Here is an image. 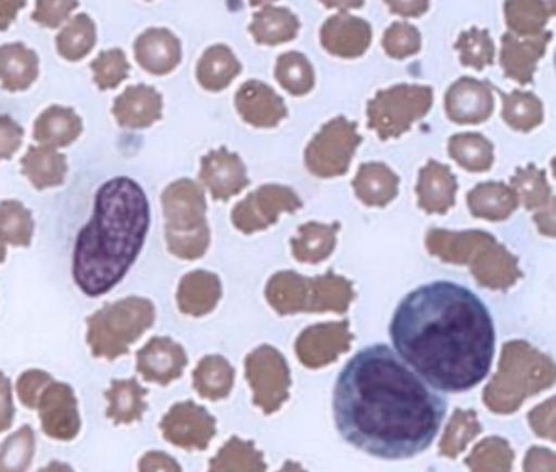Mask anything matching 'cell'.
I'll return each instance as SVG.
<instances>
[{
    "label": "cell",
    "instance_id": "obj_22",
    "mask_svg": "<svg viewBox=\"0 0 556 472\" xmlns=\"http://www.w3.org/2000/svg\"><path fill=\"white\" fill-rule=\"evenodd\" d=\"M83 129V119L73 107L54 104L45 110L35 120L34 137L41 145L63 149L76 142Z\"/></svg>",
    "mask_w": 556,
    "mask_h": 472
},
{
    "label": "cell",
    "instance_id": "obj_15",
    "mask_svg": "<svg viewBox=\"0 0 556 472\" xmlns=\"http://www.w3.org/2000/svg\"><path fill=\"white\" fill-rule=\"evenodd\" d=\"M164 100L151 85H131L113 103V116L125 129H148L162 119Z\"/></svg>",
    "mask_w": 556,
    "mask_h": 472
},
{
    "label": "cell",
    "instance_id": "obj_52",
    "mask_svg": "<svg viewBox=\"0 0 556 472\" xmlns=\"http://www.w3.org/2000/svg\"><path fill=\"white\" fill-rule=\"evenodd\" d=\"M543 2H545L546 5L549 7V9L555 10L556 12V0H543Z\"/></svg>",
    "mask_w": 556,
    "mask_h": 472
},
{
    "label": "cell",
    "instance_id": "obj_44",
    "mask_svg": "<svg viewBox=\"0 0 556 472\" xmlns=\"http://www.w3.org/2000/svg\"><path fill=\"white\" fill-rule=\"evenodd\" d=\"M148 391L141 390L136 381H113L112 391L109 393L112 399V413L122 417L139 416L142 409L141 397Z\"/></svg>",
    "mask_w": 556,
    "mask_h": 472
},
{
    "label": "cell",
    "instance_id": "obj_21",
    "mask_svg": "<svg viewBox=\"0 0 556 472\" xmlns=\"http://www.w3.org/2000/svg\"><path fill=\"white\" fill-rule=\"evenodd\" d=\"M187 365V355L180 345L170 339L155 337L139 352V371L149 381L167 384L180 377Z\"/></svg>",
    "mask_w": 556,
    "mask_h": 472
},
{
    "label": "cell",
    "instance_id": "obj_9",
    "mask_svg": "<svg viewBox=\"0 0 556 472\" xmlns=\"http://www.w3.org/2000/svg\"><path fill=\"white\" fill-rule=\"evenodd\" d=\"M247 373L255 391V403L266 412L278 409L288 397L289 371L285 358L275 348H258L247 358Z\"/></svg>",
    "mask_w": 556,
    "mask_h": 472
},
{
    "label": "cell",
    "instance_id": "obj_19",
    "mask_svg": "<svg viewBox=\"0 0 556 472\" xmlns=\"http://www.w3.org/2000/svg\"><path fill=\"white\" fill-rule=\"evenodd\" d=\"M416 194L426 214H445L455 204L457 179L448 166L429 160L419 171Z\"/></svg>",
    "mask_w": 556,
    "mask_h": 472
},
{
    "label": "cell",
    "instance_id": "obj_34",
    "mask_svg": "<svg viewBox=\"0 0 556 472\" xmlns=\"http://www.w3.org/2000/svg\"><path fill=\"white\" fill-rule=\"evenodd\" d=\"M308 279L295 272H279L266 286V298L281 315L305 311Z\"/></svg>",
    "mask_w": 556,
    "mask_h": 472
},
{
    "label": "cell",
    "instance_id": "obj_42",
    "mask_svg": "<svg viewBox=\"0 0 556 472\" xmlns=\"http://www.w3.org/2000/svg\"><path fill=\"white\" fill-rule=\"evenodd\" d=\"M90 68L93 72V81L100 90H115L129 77L128 58L122 49L113 48L102 51L93 59Z\"/></svg>",
    "mask_w": 556,
    "mask_h": 472
},
{
    "label": "cell",
    "instance_id": "obj_10",
    "mask_svg": "<svg viewBox=\"0 0 556 472\" xmlns=\"http://www.w3.org/2000/svg\"><path fill=\"white\" fill-rule=\"evenodd\" d=\"M445 113L455 124H481L493 114V88L473 77H460L445 93Z\"/></svg>",
    "mask_w": 556,
    "mask_h": 472
},
{
    "label": "cell",
    "instance_id": "obj_30",
    "mask_svg": "<svg viewBox=\"0 0 556 472\" xmlns=\"http://www.w3.org/2000/svg\"><path fill=\"white\" fill-rule=\"evenodd\" d=\"M353 283L344 277L328 272L321 277L308 279L307 303L305 311H346L353 302Z\"/></svg>",
    "mask_w": 556,
    "mask_h": 472
},
{
    "label": "cell",
    "instance_id": "obj_16",
    "mask_svg": "<svg viewBox=\"0 0 556 472\" xmlns=\"http://www.w3.org/2000/svg\"><path fill=\"white\" fill-rule=\"evenodd\" d=\"M468 264L475 280L486 289H509L520 277L516 257L493 237L478 247Z\"/></svg>",
    "mask_w": 556,
    "mask_h": 472
},
{
    "label": "cell",
    "instance_id": "obj_13",
    "mask_svg": "<svg viewBox=\"0 0 556 472\" xmlns=\"http://www.w3.org/2000/svg\"><path fill=\"white\" fill-rule=\"evenodd\" d=\"M372 41V28L366 20L350 13L330 16L320 29L325 51L341 59L361 58Z\"/></svg>",
    "mask_w": 556,
    "mask_h": 472
},
{
    "label": "cell",
    "instance_id": "obj_47",
    "mask_svg": "<svg viewBox=\"0 0 556 472\" xmlns=\"http://www.w3.org/2000/svg\"><path fill=\"white\" fill-rule=\"evenodd\" d=\"M390 12L403 18H419L429 9V0H383Z\"/></svg>",
    "mask_w": 556,
    "mask_h": 472
},
{
    "label": "cell",
    "instance_id": "obj_23",
    "mask_svg": "<svg viewBox=\"0 0 556 472\" xmlns=\"http://www.w3.org/2000/svg\"><path fill=\"white\" fill-rule=\"evenodd\" d=\"M223 285L216 273L193 270L180 280L177 302L181 311L191 316H203L213 311L219 302Z\"/></svg>",
    "mask_w": 556,
    "mask_h": 472
},
{
    "label": "cell",
    "instance_id": "obj_48",
    "mask_svg": "<svg viewBox=\"0 0 556 472\" xmlns=\"http://www.w3.org/2000/svg\"><path fill=\"white\" fill-rule=\"evenodd\" d=\"M25 5H27V0H0V31L9 29Z\"/></svg>",
    "mask_w": 556,
    "mask_h": 472
},
{
    "label": "cell",
    "instance_id": "obj_25",
    "mask_svg": "<svg viewBox=\"0 0 556 472\" xmlns=\"http://www.w3.org/2000/svg\"><path fill=\"white\" fill-rule=\"evenodd\" d=\"M400 179L383 163H364L354 178L357 199L370 207H383L399 194Z\"/></svg>",
    "mask_w": 556,
    "mask_h": 472
},
{
    "label": "cell",
    "instance_id": "obj_8",
    "mask_svg": "<svg viewBox=\"0 0 556 472\" xmlns=\"http://www.w3.org/2000/svg\"><path fill=\"white\" fill-rule=\"evenodd\" d=\"M301 207V199L291 188L266 184L233 207L232 221L237 230L255 233L275 225L282 212H298Z\"/></svg>",
    "mask_w": 556,
    "mask_h": 472
},
{
    "label": "cell",
    "instance_id": "obj_7",
    "mask_svg": "<svg viewBox=\"0 0 556 472\" xmlns=\"http://www.w3.org/2000/svg\"><path fill=\"white\" fill-rule=\"evenodd\" d=\"M361 142L363 137L357 133L356 123L343 116L334 117L308 143L305 166L320 178L343 176Z\"/></svg>",
    "mask_w": 556,
    "mask_h": 472
},
{
    "label": "cell",
    "instance_id": "obj_17",
    "mask_svg": "<svg viewBox=\"0 0 556 472\" xmlns=\"http://www.w3.org/2000/svg\"><path fill=\"white\" fill-rule=\"evenodd\" d=\"M135 58L149 74H170L181 62L180 39L167 28L146 29L136 39Z\"/></svg>",
    "mask_w": 556,
    "mask_h": 472
},
{
    "label": "cell",
    "instance_id": "obj_33",
    "mask_svg": "<svg viewBox=\"0 0 556 472\" xmlns=\"http://www.w3.org/2000/svg\"><path fill=\"white\" fill-rule=\"evenodd\" d=\"M448 155L467 171L484 173L493 166L494 146L481 133H455L448 139Z\"/></svg>",
    "mask_w": 556,
    "mask_h": 472
},
{
    "label": "cell",
    "instance_id": "obj_1",
    "mask_svg": "<svg viewBox=\"0 0 556 472\" xmlns=\"http://www.w3.org/2000/svg\"><path fill=\"white\" fill-rule=\"evenodd\" d=\"M334 423L344 442L380 459H409L438 438L447 400L389 345L357 352L338 374Z\"/></svg>",
    "mask_w": 556,
    "mask_h": 472
},
{
    "label": "cell",
    "instance_id": "obj_50",
    "mask_svg": "<svg viewBox=\"0 0 556 472\" xmlns=\"http://www.w3.org/2000/svg\"><path fill=\"white\" fill-rule=\"evenodd\" d=\"M249 2L252 7H268L275 3L276 0H249Z\"/></svg>",
    "mask_w": 556,
    "mask_h": 472
},
{
    "label": "cell",
    "instance_id": "obj_3",
    "mask_svg": "<svg viewBox=\"0 0 556 472\" xmlns=\"http://www.w3.org/2000/svg\"><path fill=\"white\" fill-rule=\"evenodd\" d=\"M151 225L144 189L128 176L103 182L93 214L77 233L73 276L89 296L115 289L138 259Z\"/></svg>",
    "mask_w": 556,
    "mask_h": 472
},
{
    "label": "cell",
    "instance_id": "obj_27",
    "mask_svg": "<svg viewBox=\"0 0 556 472\" xmlns=\"http://www.w3.org/2000/svg\"><path fill=\"white\" fill-rule=\"evenodd\" d=\"M484 231L431 230L426 237L429 253L451 264H468L481 244L490 240Z\"/></svg>",
    "mask_w": 556,
    "mask_h": 472
},
{
    "label": "cell",
    "instance_id": "obj_29",
    "mask_svg": "<svg viewBox=\"0 0 556 472\" xmlns=\"http://www.w3.org/2000/svg\"><path fill=\"white\" fill-rule=\"evenodd\" d=\"M249 29L258 44L278 46L292 41L299 35L301 22L291 10L268 5L253 15Z\"/></svg>",
    "mask_w": 556,
    "mask_h": 472
},
{
    "label": "cell",
    "instance_id": "obj_31",
    "mask_svg": "<svg viewBox=\"0 0 556 472\" xmlns=\"http://www.w3.org/2000/svg\"><path fill=\"white\" fill-rule=\"evenodd\" d=\"M340 224L324 225L318 221L299 227L298 234L292 238V256L301 263L318 264L327 259L337 246V233Z\"/></svg>",
    "mask_w": 556,
    "mask_h": 472
},
{
    "label": "cell",
    "instance_id": "obj_46",
    "mask_svg": "<svg viewBox=\"0 0 556 472\" xmlns=\"http://www.w3.org/2000/svg\"><path fill=\"white\" fill-rule=\"evenodd\" d=\"M25 130L14 117L0 114V160H11L21 150Z\"/></svg>",
    "mask_w": 556,
    "mask_h": 472
},
{
    "label": "cell",
    "instance_id": "obj_4",
    "mask_svg": "<svg viewBox=\"0 0 556 472\" xmlns=\"http://www.w3.org/2000/svg\"><path fill=\"white\" fill-rule=\"evenodd\" d=\"M165 240L168 251L180 259H200L211 243L206 197L193 179H177L162 192Z\"/></svg>",
    "mask_w": 556,
    "mask_h": 472
},
{
    "label": "cell",
    "instance_id": "obj_40",
    "mask_svg": "<svg viewBox=\"0 0 556 472\" xmlns=\"http://www.w3.org/2000/svg\"><path fill=\"white\" fill-rule=\"evenodd\" d=\"M233 370L224 358L207 357L194 371V386L201 396L217 399L227 396L232 386Z\"/></svg>",
    "mask_w": 556,
    "mask_h": 472
},
{
    "label": "cell",
    "instance_id": "obj_32",
    "mask_svg": "<svg viewBox=\"0 0 556 472\" xmlns=\"http://www.w3.org/2000/svg\"><path fill=\"white\" fill-rule=\"evenodd\" d=\"M543 0H506L504 20L509 33L516 36H535L545 31L549 18L555 15Z\"/></svg>",
    "mask_w": 556,
    "mask_h": 472
},
{
    "label": "cell",
    "instance_id": "obj_38",
    "mask_svg": "<svg viewBox=\"0 0 556 472\" xmlns=\"http://www.w3.org/2000/svg\"><path fill=\"white\" fill-rule=\"evenodd\" d=\"M275 75L278 84L294 97H304L315 85V72L311 61L298 51L279 55Z\"/></svg>",
    "mask_w": 556,
    "mask_h": 472
},
{
    "label": "cell",
    "instance_id": "obj_43",
    "mask_svg": "<svg viewBox=\"0 0 556 472\" xmlns=\"http://www.w3.org/2000/svg\"><path fill=\"white\" fill-rule=\"evenodd\" d=\"M382 48L389 58H412L421 51V33L409 23H392L383 33Z\"/></svg>",
    "mask_w": 556,
    "mask_h": 472
},
{
    "label": "cell",
    "instance_id": "obj_5",
    "mask_svg": "<svg viewBox=\"0 0 556 472\" xmlns=\"http://www.w3.org/2000/svg\"><path fill=\"white\" fill-rule=\"evenodd\" d=\"M154 318V305L142 296H128L103 306L89 318V344L93 354L109 358L122 355L129 342L151 328Z\"/></svg>",
    "mask_w": 556,
    "mask_h": 472
},
{
    "label": "cell",
    "instance_id": "obj_18",
    "mask_svg": "<svg viewBox=\"0 0 556 472\" xmlns=\"http://www.w3.org/2000/svg\"><path fill=\"white\" fill-rule=\"evenodd\" d=\"M350 339L346 322L314 326L299 339V357L308 367L318 368L346 350L350 347Z\"/></svg>",
    "mask_w": 556,
    "mask_h": 472
},
{
    "label": "cell",
    "instance_id": "obj_28",
    "mask_svg": "<svg viewBox=\"0 0 556 472\" xmlns=\"http://www.w3.org/2000/svg\"><path fill=\"white\" fill-rule=\"evenodd\" d=\"M242 72V64L226 44L211 46L197 65L198 84L207 91H223Z\"/></svg>",
    "mask_w": 556,
    "mask_h": 472
},
{
    "label": "cell",
    "instance_id": "obj_6",
    "mask_svg": "<svg viewBox=\"0 0 556 472\" xmlns=\"http://www.w3.org/2000/svg\"><path fill=\"white\" fill-rule=\"evenodd\" d=\"M434 93L426 85L402 84L380 90L367 104V126L382 140L403 136L431 110Z\"/></svg>",
    "mask_w": 556,
    "mask_h": 472
},
{
    "label": "cell",
    "instance_id": "obj_41",
    "mask_svg": "<svg viewBox=\"0 0 556 472\" xmlns=\"http://www.w3.org/2000/svg\"><path fill=\"white\" fill-rule=\"evenodd\" d=\"M455 51L460 55L465 67L483 71L494 61V42L488 29L470 28L458 36Z\"/></svg>",
    "mask_w": 556,
    "mask_h": 472
},
{
    "label": "cell",
    "instance_id": "obj_20",
    "mask_svg": "<svg viewBox=\"0 0 556 472\" xmlns=\"http://www.w3.org/2000/svg\"><path fill=\"white\" fill-rule=\"evenodd\" d=\"M40 75V58L24 42L0 46V87L17 93L25 91Z\"/></svg>",
    "mask_w": 556,
    "mask_h": 472
},
{
    "label": "cell",
    "instance_id": "obj_14",
    "mask_svg": "<svg viewBox=\"0 0 556 472\" xmlns=\"http://www.w3.org/2000/svg\"><path fill=\"white\" fill-rule=\"evenodd\" d=\"M236 107L245 123L263 129L278 126L288 116L285 100L260 80H249L239 88Z\"/></svg>",
    "mask_w": 556,
    "mask_h": 472
},
{
    "label": "cell",
    "instance_id": "obj_39",
    "mask_svg": "<svg viewBox=\"0 0 556 472\" xmlns=\"http://www.w3.org/2000/svg\"><path fill=\"white\" fill-rule=\"evenodd\" d=\"M510 188L516 191L517 197L522 199L529 211H542L552 204V189L546 181L545 173L535 165L519 168L510 179Z\"/></svg>",
    "mask_w": 556,
    "mask_h": 472
},
{
    "label": "cell",
    "instance_id": "obj_11",
    "mask_svg": "<svg viewBox=\"0 0 556 472\" xmlns=\"http://www.w3.org/2000/svg\"><path fill=\"white\" fill-rule=\"evenodd\" d=\"M200 179L216 201H227L250 184L242 158L226 146L211 150L203 156Z\"/></svg>",
    "mask_w": 556,
    "mask_h": 472
},
{
    "label": "cell",
    "instance_id": "obj_24",
    "mask_svg": "<svg viewBox=\"0 0 556 472\" xmlns=\"http://www.w3.org/2000/svg\"><path fill=\"white\" fill-rule=\"evenodd\" d=\"M22 173L38 189L58 188L67 176V160L53 146L31 145L22 158Z\"/></svg>",
    "mask_w": 556,
    "mask_h": 472
},
{
    "label": "cell",
    "instance_id": "obj_36",
    "mask_svg": "<svg viewBox=\"0 0 556 472\" xmlns=\"http://www.w3.org/2000/svg\"><path fill=\"white\" fill-rule=\"evenodd\" d=\"M501 116L510 129L529 132L543 123L542 101L530 91L514 90L510 93H501Z\"/></svg>",
    "mask_w": 556,
    "mask_h": 472
},
{
    "label": "cell",
    "instance_id": "obj_49",
    "mask_svg": "<svg viewBox=\"0 0 556 472\" xmlns=\"http://www.w3.org/2000/svg\"><path fill=\"white\" fill-rule=\"evenodd\" d=\"M327 9L354 10L361 9L366 0H320Z\"/></svg>",
    "mask_w": 556,
    "mask_h": 472
},
{
    "label": "cell",
    "instance_id": "obj_45",
    "mask_svg": "<svg viewBox=\"0 0 556 472\" xmlns=\"http://www.w3.org/2000/svg\"><path fill=\"white\" fill-rule=\"evenodd\" d=\"M79 7L77 0H37L31 18L45 28H58Z\"/></svg>",
    "mask_w": 556,
    "mask_h": 472
},
{
    "label": "cell",
    "instance_id": "obj_51",
    "mask_svg": "<svg viewBox=\"0 0 556 472\" xmlns=\"http://www.w3.org/2000/svg\"><path fill=\"white\" fill-rule=\"evenodd\" d=\"M5 257H8V247L4 241L0 240V264L4 263Z\"/></svg>",
    "mask_w": 556,
    "mask_h": 472
},
{
    "label": "cell",
    "instance_id": "obj_12",
    "mask_svg": "<svg viewBox=\"0 0 556 472\" xmlns=\"http://www.w3.org/2000/svg\"><path fill=\"white\" fill-rule=\"evenodd\" d=\"M552 31L535 36H516L507 31L501 38L500 62L504 75L520 85L532 81L536 64L545 55Z\"/></svg>",
    "mask_w": 556,
    "mask_h": 472
},
{
    "label": "cell",
    "instance_id": "obj_2",
    "mask_svg": "<svg viewBox=\"0 0 556 472\" xmlns=\"http://www.w3.org/2000/svg\"><path fill=\"white\" fill-rule=\"evenodd\" d=\"M390 337L396 355L444 393L473 390L493 363L490 309L470 289L447 280L409 292L393 315Z\"/></svg>",
    "mask_w": 556,
    "mask_h": 472
},
{
    "label": "cell",
    "instance_id": "obj_37",
    "mask_svg": "<svg viewBox=\"0 0 556 472\" xmlns=\"http://www.w3.org/2000/svg\"><path fill=\"white\" fill-rule=\"evenodd\" d=\"M34 231V215L21 201L8 199L0 202V240L12 246L27 247Z\"/></svg>",
    "mask_w": 556,
    "mask_h": 472
},
{
    "label": "cell",
    "instance_id": "obj_35",
    "mask_svg": "<svg viewBox=\"0 0 556 472\" xmlns=\"http://www.w3.org/2000/svg\"><path fill=\"white\" fill-rule=\"evenodd\" d=\"M97 28L87 13H79L67 22L56 38V48L61 58L77 62L87 58L96 48Z\"/></svg>",
    "mask_w": 556,
    "mask_h": 472
},
{
    "label": "cell",
    "instance_id": "obj_26",
    "mask_svg": "<svg viewBox=\"0 0 556 472\" xmlns=\"http://www.w3.org/2000/svg\"><path fill=\"white\" fill-rule=\"evenodd\" d=\"M467 202L473 217L500 221L514 214L519 197L504 182H481L468 192Z\"/></svg>",
    "mask_w": 556,
    "mask_h": 472
}]
</instances>
